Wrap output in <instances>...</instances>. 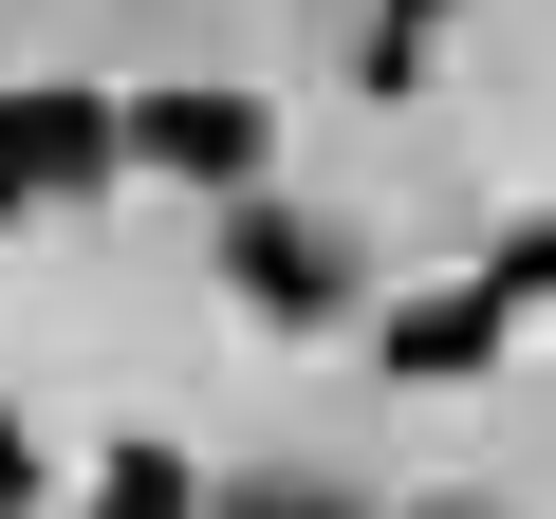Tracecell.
<instances>
[{
    "label": "cell",
    "mask_w": 556,
    "mask_h": 519,
    "mask_svg": "<svg viewBox=\"0 0 556 519\" xmlns=\"http://www.w3.org/2000/svg\"><path fill=\"white\" fill-rule=\"evenodd\" d=\"M223 298H241V316H278V334H316V316L353 298V260H334L298 204H260V186H241V204H223Z\"/></svg>",
    "instance_id": "obj_1"
},
{
    "label": "cell",
    "mask_w": 556,
    "mask_h": 519,
    "mask_svg": "<svg viewBox=\"0 0 556 519\" xmlns=\"http://www.w3.org/2000/svg\"><path fill=\"white\" fill-rule=\"evenodd\" d=\"M130 167H167V186H223V204H241V186L278 167V112H260V93H130Z\"/></svg>",
    "instance_id": "obj_2"
},
{
    "label": "cell",
    "mask_w": 556,
    "mask_h": 519,
    "mask_svg": "<svg viewBox=\"0 0 556 519\" xmlns=\"http://www.w3.org/2000/svg\"><path fill=\"white\" fill-rule=\"evenodd\" d=\"M93 167H130V93H0V204H56Z\"/></svg>",
    "instance_id": "obj_3"
},
{
    "label": "cell",
    "mask_w": 556,
    "mask_h": 519,
    "mask_svg": "<svg viewBox=\"0 0 556 519\" xmlns=\"http://www.w3.org/2000/svg\"><path fill=\"white\" fill-rule=\"evenodd\" d=\"M501 316H519V298H501V279H464V298H408V316H371V353H390L408 390H464V371L501 353Z\"/></svg>",
    "instance_id": "obj_4"
},
{
    "label": "cell",
    "mask_w": 556,
    "mask_h": 519,
    "mask_svg": "<svg viewBox=\"0 0 556 519\" xmlns=\"http://www.w3.org/2000/svg\"><path fill=\"white\" fill-rule=\"evenodd\" d=\"M93 519H186V445H112L93 464Z\"/></svg>",
    "instance_id": "obj_5"
},
{
    "label": "cell",
    "mask_w": 556,
    "mask_h": 519,
    "mask_svg": "<svg viewBox=\"0 0 556 519\" xmlns=\"http://www.w3.org/2000/svg\"><path fill=\"white\" fill-rule=\"evenodd\" d=\"M427 20H445V0H390V20H371V75H390V93L427 75Z\"/></svg>",
    "instance_id": "obj_6"
},
{
    "label": "cell",
    "mask_w": 556,
    "mask_h": 519,
    "mask_svg": "<svg viewBox=\"0 0 556 519\" xmlns=\"http://www.w3.org/2000/svg\"><path fill=\"white\" fill-rule=\"evenodd\" d=\"M20 501H38V445H20V427H0V519H20Z\"/></svg>",
    "instance_id": "obj_7"
}]
</instances>
